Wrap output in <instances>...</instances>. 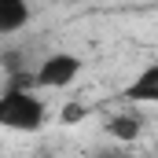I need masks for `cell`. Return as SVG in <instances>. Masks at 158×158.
<instances>
[{"label": "cell", "instance_id": "obj_1", "mask_svg": "<svg viewBox=\"0 0 158 158\" xmlns=\"http://www.w3.org/2000/svg\"><path fill=\"white\" fill-rule=\"evenodd\" d=\"M0 125L11 132H40L48 125V103L33 88V74L7 77V88L0 92Z\"/></svg>", "mask_w": 158, "mask_h": 158}, {"label": "cell", "instance_id": "obj_2", "mask_svg": "<svg viewBox=\"0 0 158 158\" xmlns=\"http://www.w3.org/2000/svg\"><path fill=\"white\" fill-rule=\"evenodd\" d=\"M81 74V59L74 52H52L33 70V88H70Z\"/></svg>", "mask_w": 158, "mask_h": 158}, {"label": "cell", "instance_id": "obj_3", "mask_svg": "<svg viewBox=\"0 0 158 158\" xmlns=\"http://www.w3.org/2000/svg\"><path fill=\"white\" fill-rule=\"evenodd\" d=\"M125 103H140V107H158V63H147L136 77L125 85L121 92Z\"/></svg>", "mask_w": 158, "mask_h": 158}, {"label": "cell", "instance_id": "obj_4", "mask_svg": "<svg viewBox=\"0 0 158 158\" xmlns=\"http://www.w3.org/2000/svg\"><path fill=\"white\" fill-rule=\"evenodd\" d=\"M26 26H30V4H22V0H0V33L11 37V33H19Z\"/></svg>", "mask_w": 158, "mask_h": 158}, {"label": "cell", "instance_id": "obj_5", "mask_svg": "<svg viewBox=\"0 0 158 158\" xmlns=\"http://www.w3.org/2000/svg\"><path fill=\"white\" fill-rule=\"evenodd\" d=\"M107 136L118 143H136L143 136V121L136 114H114V118H107Z\"/></svg>", "mask_w": 158, "mask_h": 158}, {"label": "cell", "instance_id": "obj_6", "mask_svg": "<svg viewBox=\"0 0 158 158\" xmlns=\"http://www.w3.org/2000/svg\"><path fill=\"white\" fill-rule=\"evenodd\" d=\"M81 118H88V107H81V103H66V107L59 110V121H63V125H74V121H81Z\"/></svg>", "mask_w": 158, "mask_h": 158}, {"label": "cell", "instance_id": "obj_7", "mask_svg": "<svg viewBox=\"0 0 158 158\" xmlns=\"http://www.w3.org/2000/svg\"><path fill=\"white\" fill-rule=\"evenodd\" d=\"M96 158H132V155H125V151H103V155H96Z\"/></svg>", "mask_w": 158, "mask_h": 158}]
</instances>
